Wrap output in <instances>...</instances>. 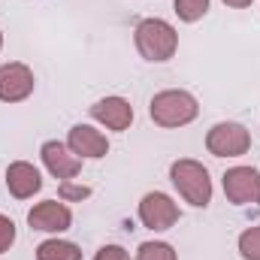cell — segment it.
<instances>
[{
  "mask_svg": "<svg viewBox=\"0 0 260 260\" xmlns=\"http://www.w3.org/2000/svg\"><path fill=\"white\" fill-rule=\"evenodd\" d=\"M148 115L157 127H185L200 115V103L191 91L182 88H170L151 97L148 103Z\"/></svg>",
  "mask_w": 260,
  "mask_h": 260,
  "instance_id": "obj_1",
  "label": "cell"
},
{
  "mask_svg": "<svg viewBox=\"0 0 260 260\" xmlns=\"http://www.w3.org/2000/svg\"><path fill=\"white\" fill-rule=\"evenodd\" d=\"M133 40H136L139 55L145 61H154V64L170 61L176 55V49H179V34L164 18H145V21H139L136 30H133Z\"/></svg>",
  "mask_w": 260,
  "mask_h": 260,
  "instance_id": "obj_2",
  "label": "cell"
},
{
  "mask_svg": "<svg viewBox=\"0 0 260 260\" xmlns=\"http://www.w3.org/2000/svg\"><path fill=\"white\" fill-rule=\"evenodd\" d=\"M170 182L176 185V191L185 197V203H191L197 209H206L212 203V179L209 170L194 160V157H182L170 167Z\"/></svg>",
  "mask_w": 260,
  "mask_h": 260,
  "instance_id": "obj_3",
  "label": "cell"
},
{
  "mask_svg": "<svg viewBox=\"0 0 260 260\" xmlns=\"http://www.w3.org/2000/svg\"><path fill=\"white\" fill-rule=\"evenodd\" d=\"M206 148L215 157H242L251 148V133L236 121H218L206 133Z\"/></svg>",
  "mask_w": 260,
  "mask_h": 260,
  "instance_id": "obj_4",
  "label": "cell"
},
{
  "mask_svg": "<svg viewBox=\"0 0 260 260\" xmlns=\"http://www.w3.org/2000/svg\"><path fill=\"white\" fill-rule=\"evenodd\" d=\"M179 218H182V212H179L176 200L164 191H148L139 200V221H142V227H148L154 233L170 230Z\"/></svg>",
  "mask_w": 260,
  "mask_h": 260,
  "instance_id": "obj_5",
  "label": "cell"
},
{
  "mask_svg": "<svg viewBox=\"0 0 260 260\" xmlns=\"http://www.w3.org/2000/svg\"><path fill=\"white\" fill-rule=\"evenodd\" d=\"M224 194L233 206H260V173L254 167H233L224 173Z\"/></svg>",
  "mask_w": 260,
  "mask_h": 260,
  "instance_id": "obj_6",
  "label": "cell"
},
{
  "mask_svg": "<svg viewBox=\"0 0 260 260\" xmlns=\"http://www.w3.org/2000/svg\"><path fill=\"white\" fill-rule=\"evenodd\" d=\"M34 70L21 61H12V64L0 67V100L3 103H21L34 94Z\"/></svg>",
  "mask_w": 260,
  "mask_h": 260,
  "instance_id": "obj_7",
  "label": "cell"
},
{
  "mask_svg": "<svg viewBox=\"0 0 260 260\" xmlns=\"http://www.w3.org/2000/svg\"><path fill=\"white\" fill-rule=\"evenodd\" d=\"M27 224L34 230H43V233H64L73 224V212H70V206L64 200L61 203L58 200H43L27 212Z\"/></svg>",
  "mask_w": 260,
  "mask_h": 260,
  "instance_id": "obj_8",
  "label": "cell"
},
{
  "mask_svg": "<svg viewBox=\"0 0 260 260\" xmlns=\"http://www.w3.org/2000/svg\"><path fill=\"white\" fill-rule=\"evenodd\" d=\"M40 154H43L46 170H49L55 179H61V182H70V179H76V176L82 173V157H76L67 142L49 139V142H43Z\"/></svg>",
  "mask_w": 260,
  "mask_h": 260,
  "instance_id": "obj_9",
  "label": "cell"
},
{
  "mask_svg": "<svg viewBox=\"0 0 260 260\" xmlns=\"http://www.w3.org/2000/svg\"><path fill=\"white\" fill-rule=\"evenodd\" d=\"M67 145L76 157H85V160H100L109 154V139L91 124H73L67 133Z\"/></svg>",
  "mask_w": 260,
  "mask_h": 260,
  "instance_id": "obj_10",
  "label": "cell"
},
{
  "mask_svg": "<svg viewBox=\"0 0 260 260\" xmlns=\"http://www.w3.org/2000/svg\"><path fill=\"white\" fill-rule=\"evenodd\" d=\"M91 118L109 130H127L133 124V106L124 97H103L91 106Z\"/></svg>",
  "mask_w": 260,
  "mask_h": 260,
  "instance_id": "obj_11",
  "label": "cell"
},
{
  "mask_svg": "<svg viewBox=\"0 0 260 260\" xmlns=\"http://www.w3.org/2000/svg\"><path fill=\"white\" fill-rule=\"evenodd\" d=\"M6 188L15 200H27V197H34L43 188V176H40V170L34 164L15 160V164L6 167Z\"/></svg>",
  "mask_w": 260,
  "mask_h": 260,
  "instance_id": "obj_12",
  "label": "cell"
},
{
  "mask_svg": "<svg viewBox=\"0 0 260 260\" xmlns=\"http://www.w3.org/2000/svg\"><path fill=\"white\" fill-rule=\"evenodd\" d=\"M37 260H82V251L67 239H46L37 248Z\"/></svg>",
  "mask_w": 260,
  "mask_h": 260,
  "instance_id": "obj_13",
  "label": "cell"
},
{
  "mask_svg": "<svg viewBox=\"0 0 260 260\" xmlns=\"http://www.w3.org/2000/svg\"><path fill=\"white\" fill-rule=\"evenodd\" d=\"M173 6H176V15L182 18V21H200L206 12H209V0H173Z\"/></svg>",
  "mask_w": 260,
  "mask_h": 260,
  "instance_id": "obj_14",
  "label": "cell"
},
{
  "mask_svg": "<svg viewBox=\"0 0 260 260\" xmlns=\"http://www.w3.org/2000/svg\"><path fill=\"white\" fill-rule=\"evenodd\" d=\"M136 260H179L176 257V248L170 242H142Z\"/></svg>",
  "mask_w": 260,
  "mask_h": 260,
  "instance_id": "obj_15",
  "label": "cell"
},
{
  "mask_svg": "<svg viewBox=\"0 0 260 260\" xmlns=\"http://www.w3.org/2000/svg\"><path fill=\"white\" fill-rule=\"evenodd\" d=\"M239 254L245 260H260V224L257 227H248L239 236Z\"/></svg>",
  "mask_w": 260,
  "mask_h": 260,
  "instance_id": "obj_16",
  "label": "cell"
},
{
  "mask_svg": "<svg viewBox=\"0 0 260 260\" xmlns=\"http://www.w3.org/2000/svg\"><path fill=\"white\" fill-rule=\"evenodd\" d=\"M12 242H15V224H12V218L0 215V254H6L12 248Z\"/></svg>",
  "mask_w": 260,
  "mask_h": 260,
  "instance_id": "obj_17",
  "label": "cell"
},
{
  "mask_svg": "<svg viewBox=\"0 0 260 260\" xmlns=\"http://www.w3.org/2000/svg\"><path fill=\"white\" fill-rule=\"evenodd\" d=\"M61 200L64 203H70V200H85V197L91 194V188H85V185H73V179L70 182H61Z\"/></svg>",
  "mask_w": 260,
  "mask_h": 260,
  "instance_id": "obj_18",
  "label": "cell"
},
{
  "mask_svg": "<svg viewBox=\"0 0 260 260\" xmlns=\"http://www.w3.org/2000/svg\"><path fill=\"white\" fill-rule=\"evenodd\" d=\"M94 260H130V257L121 245H103V248L94 254Z\"/></svg>",
  "mask_w": 260,
  "mask_h": 260,
  "instance_id": "obj_19",
  "label": "cell"
},
{
  "mask_svg": "<svg viewBox=\"0 0 260 260\" xmlns=\"http://www.w3.org/2000/svg\"><path fill=\"white\" fill-rule=\"evenodd\" d=\"M224 3H227L230 9H248V6H251L254 0H224Z\"/></svg>",
  "mask_w": 260,
  "mask_h": 260,
  "instance_id": "obj_20",
  "label": "cell"
},
{
  "mask_svg": "<svg viewBox=\"0 0 260 260\" xmlns=\"http://www.w3.org/2000/svg\"><path fill=\"white\" fill-rule=\"evenodd\" d=\"M0 49H3V34H0Z\"/></svg>",
  "mask_w": 260,
  "mask_h": 260,
  "instance_id": "obj_21",
  "label": "cell"
}]
</instances>
